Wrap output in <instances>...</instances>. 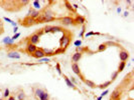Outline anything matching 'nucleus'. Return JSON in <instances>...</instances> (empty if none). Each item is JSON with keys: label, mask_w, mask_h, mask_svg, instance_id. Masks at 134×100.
<instances>
[{"label": "nucleus", "mask_w": 134, "mask_h": 100, "mask_svg": "<svg viewBox=\"0 0 134 100\" xmlns=\"http://www.w3.org/2000/svg\"><path fill=\"white\" fill-rule=\"evenodd\" d=\"M72 41V36H70V35H62V37L61 38L60 40V46L62 48V45H64V48H67L68 47V45L70 44V42Z\"/></svg>", "instance_id": "1"}, {"label": "nucleus", "mask_w": 134, "mask_h": 100, "mask_svg": "<svg viewBox=\"0 0 134 100\" xmlns=\"http://www.w3.org/2000/svg\"><path fill=\"white\" fill-rule=\"evenodd\" d=\"M61 24L62 26H70V25H73L75 24L74 22V18L73 17H70V16H66V17H62V18H60Z\"/></svg>", "instance_id": "2"}, {"label": "nucleus", "mask_w": 134, "mask_h": 100, "mask_svg": "<svg viewBox=\"0 0 134 100\" xmlns=\"http://www.w3.org/2000/svg\"><path fill=\"white\" fill-rule=\"evenodd\" d=\"M33 24H35L34 19H32L31 17H28V16H26V17L24 18L22 20V22H21V25H23L24 27H30V26H32Z\"/></svg>", "instance_id": "3"}, {"label": "nucleus", "mask_w": 134, "mask_h": 100, "mask_svg": "<svg viewBox=\"0 0 134 100\" xmlns=\"http://www.w3.org/2000/svg\"><path fill=\"white\" fill-rule=\"evenodd\" d=\"M31 55H32V57L36 58V59H41V58L44 57V51L43 48H37L34 51V53L31 54Z\"/></svg>", "instance_id": "4"}, {"label": "nucleus", "mask_w": 134, "mask_h": 100, "mask_svg": "<svg viewBox=\"0 0 134 100\" xmlns=\"http://www.w3.org/2000/svg\"><path fill=\"white\" fill-rule=\"evenodd\" d=\"M40 15V12L38 11V10H35V9H33V8H30L29 9V11H28V14H27V16L28 17H31L32 19H36L38 16Z\"/></svg>", "instance_id": "5"}, {"label": "nucleus", "mask_w": 134, "mask_h": 100, "mask_svg": "<svg viewBox=\"0 0 134 100\" xmlns=\"http://www.w3.org/2000/svg\"><path fill=\"white\" fill-rule=\"evenodd\" d=\"M128 58H129V53L127 50H121V51L119 52V59L121 61H127L128 60Z\"/></svg>", "instance_id": "6"}, {"label": "nucleus", "mask_w": 134, "mask_h": 100, "mask_svg": "<svg viewBox=\"0 0 134 100\" xmlns=\"http://www.w3.org/2000/svg\"><path fill=\"white\" fill-rule=\"evenodd\" d=\"M39 38H40V36H38L36 33H33V34L29 37V43H31L33 45H36L39 42Z\"/></svg>", "instance_id": "7"}, {"label": "nucleus", "mask_w": 134, "mask_h": 100, "mask_svg": "<svg viewBox=\"0 0 134 100\" xmlns=\"http://www.w3.org/2000/svg\"><path fill=\"white\" fill-rule=\"evenodd\" d=\"M120 96H121V90H119V88H117L112 92L110 99L111 100H118L120 98Z\"/></svg>", "instance_id": "8"}, {"label": "nucleus", "mask_w": 134, "mask_h": 100, "mask_svg": "<svg viewBox=\"0 0 134 100\" xmlns=\"http://www.w3.org/2000/svg\"><path fill=\"white\" fill-rule=\"evenodd\" d=\"M74 22L75 24H81V25H85V22H86V19L85 17H83L81 15H77L76 18H74Z\"/></svg>", "instance_id": "9"}, {"label": "nucleus", "mask_w": 134, "mask_h": 100, "mask_svg": "<svg viewBox=\"0 0 134 100\" xmlns=\"http://www.w3.org/2000/svg\"><path fill=\"white\" fill-rule=\"evenodd\" d=\"M82 56H83V53H81V52H76V53H75L74 55L72 56V62H73V63H78V62L81 60Z\"/></svg>", "instance_id": "10"}, {"label": "nucleus", "mask_w": 134, "mask_h": 100, "mask_svg": "<svg viewBox=\"0 0 134 100\" xmlns=\"http://www.w3.org/2000/svg\"><path fill=\"white\" fill-rule=\"evenodd\" d=\"M36 49H37L36 45H33L31 43H27V45H26V52L28 54H33Z\"/></svg>", "instance_id": "11"}, {"label": "nucleus", "mask_w": 134, "mask_h": 100, "mask_svg": "<svg viewBox=\"0 0 134 100\" xmlns=\"http://www.w3.org/2000/svg\"><path fill=\"white\" fill-rule=\"evenodd\" d=\"M62 77H64V79H65V81H66V84L68 85L70 88H73V89H77L76 88V86H75V84L70 80V78L67 76V75H65V74H62Z\"/></svg>", "instance_id": "12"}, {"label": "nucleus", "mask_w": 134, "mask_h": 100, "mask_svg": "<svg viewBox=\"0 0 134 100\" xmlns=\"http://www.w3.org/2000/svg\"><path fill=\"white\" fill-rule=\"evenodd\" d=\"M7 57L11 58V59H19V58H20V54L18 52H16V51H11V52H8Z\"/></svg>", "instance_id": "13"}, {"label": "nucleus", "mask_w": 134, "mask_h": 100, "mask_svg": "<svg viewBox=\"0 0 134 100\" xmlns=\"http://www.w3.org/2000/svg\"><path fill=\"white\" fill-rule=\"evenodd\" d=\"M72 69L75 74L77 75H81V69H80V66H79L78 63H72Z\"/></svg>", "instance_id": "14"}, {"label": "nucleus", "mask_w": 134, "mask_h": 100, "mask_svg": "<svg viewBox=\"0 0 134 100\" xmlns=\"http://www.w3.org/2000/svg\"><path fill=\"white\" fill-rule=\"evenodd\" d=\"M83 81H84V83H85L87 86H89L90 88H95V87H97V85L95 84V82L89 80V79H84Z\"/></svg>", "instance_id": "15"}, {"label": "nucleus", "mask_w": 134, "mask_h": 100, "mask_svg": "<svg viewBox=\"0 0 134 100\" xmlns=\"http://www.w3.org/2000/svg\"><path fill=\"white\" fill-rule=\"evenodd\" d=\"M44 51V56H52V55H56L54 53V50H52V49H43Z\"/></svg>", "instance_id": "16"}, {"label": "nucleus", "mask_w": 134, "mask_h": 100, "mask_svg": "<svg viewBox=\"0 0 134 100\" xmlns=\"http://www.w3.org/2000/svg\"><path fill=\"white\" fill-rule=\"evenodd\" d=\"M112 84V81H106L105 83H102V84H100V85H98V87L100 89H106L108 86H110Z\"/></svg>", "instance_id": "17"}, {"label": "nucleus", "mask_w": 134, "mask_h": 100, "mask_svg": "<svg viewBox=\"0 0 134 100\" xmlns=\"http://www.w3.org/2000/svg\"><path fill=\"white\" fill-rule=\"evenodd\" d=\"M125 66H126V62H123V61H121L120 62V64H119V67H118V73H120V72H122L123 70H124V68H125Z\"/></svg>", "instance_id": "18"}, {"label": "nucleus", "mask_w": 134, "mask_h": 100, "mask_svg": "<svg viewBox=\"0 0 134 100\" xmlns=\"http://www.w3.org/2000/svg\"><path fill=\"white\" fill-rule=\"evenodd\" d=\"M64 29L60 26H52V29H51V33H56V32H58V31H62Z\"/></svg>", "instance_id": "19"}, {"label": "nucleus", "mask_w": 134, "mask_h": 100, "mask_svg": "<svg viewBox=\"0 0 134 100\" xmlns=\"http://www.w3.org/2000/svg\"><path fill=\"white\" fill-rule=\"evenodd\" d=\"M43 92H44V90H43V89H40V88H37V89H35V91H34V94H35V96L36 97H40L41 95L43 94Z\"/></svg>", "instance_id": "20"}, {"label": "nucleus", "mask_w": 134, "mask_h": 100, "mask_svg": "<svg viewBox=\"0 0 134 100\" xmlns=\"http://www.w3.org/2000/svg\"><path fill=\"white\" fill-rule=\"evenodd\" d=\"M107 45L105 43H103V44H100L99 45V47H98V52H103V51H105V50L107 49Z\"/></svg>", "instance_id": "21"}, {"label": "nucleus", "mask_w": 134, "mask_h": 100, "mask_svg": "<svg viewBox=\"0 0 134 100\" xmlns=\"http://www.w3.org/2000/svg\"><path fill=\"white\" fill-rule=\"evenodd\" d=\"M39 99H40V100H49V94H48V92H45V91H44L43 94L39 97Z\"/></svg>", "instance_id": "22"}, {"label": "nucleus", "mask_w": 134, "mask_h": 100, "mask_svg": "<svg viewBox=\"0 0 134 100\" xmlns=\"http://www.w3.org/2000/svg\"><path fill=\"white\" fill-rule=\"evenodd\" d=\"M65 4H66V6H67V8H68L69 10H71L72 12H75V13H76V11H75V10L73 9V6L71 5V3H70L69 1H65Z\"/></svg>", "instance_id": "23"}, {"label": "nucleus", "mask_w": 134, "mask_h": 100, "mask_svg": "<svg viewBox=\"0 0 134 100\" xmlns=\"http://www.w3.org/2000/svg\"><path fill=\"white\" fill-rule=\"evenodd\" d=\"M17 96H18V100H24L25 99V94H24L23 91H20V92L17 94Z\"/></svg>", "instance_id": "24"}, {"label": "nucleus", "mask_w": 134, "mask_h": 100, "mask_svg": "<svg viewBox=\"0 0 134 100\" xmlns=\"http://www.w3.org/2000/svg\"><path fill=\"white\" fill-rule=\"evenodd\" d=\"M92 35H101V33L91 31V32H88V33H86V34H85V37H89V36H92Z\"/></svg>", "instance_id": "25"}, {"label": "nucleus", "mask_w": 134, "mask_h": 100, "mask_svg": "<svg viewBox=\"0 0 134 100\" xmlns=\"http://www.w3.org/2000/svg\"><path fill=\"white\" fill-rule=\"evenodd\" d=\"M51 29H52L51 25H47V26L43 29V33H51Z\"/></svg>", "instance_id": "26"}, {"label": "nucleus", "mask_w": 134, "mask_h": 100, "mask_svg": "<svg viewBox=\"0 0 134 100\" xmlns=\"http://www.w3.org/2000/svg\"><path fill=\"white\" fill-rule=\"evenodd\" d=\"M118 74H119V73H118V71H114V72L112 73V75H111V78H112V80H111V81H112V82L114 81L115 79L117 78V76H118Z\"/></svg>", "instance_id": "27"}, {"label": "nucleus", "mask_w": 134, "mask_h": 100, "mask_svg": "<svg viewBox=\"0 0 134 100\" xmlns=\"http://www.w3.org/2000/svg\"><path fill=\"white\" fill-rule=\"evenodd\" d=\"M33 7L35 8V10L39 9V8H40V3L38 1H33Z\"/></svg>", "instance_id": "28"}, {"label": "nucleus", "mask_w": 134, "mask_h": 100, "mask_svg": "<svg viewBox=\"0 0 134 100\" xmlns=\"http://www.w3.org/2000/svg\"><path fill=\"white\" fill-rule=\"evenodd\" d=\"M56 69H57V71L58 74H60V75H62V70H61V65H60V63H57V64H56Z\"/></svg>", "instance_id": "29"}, {"label": "nucleus", "mask_w": 134, "mask_h": 100, "mask_svg": "<svg viewBox=\"0 0 134 100\" xmlns=\"http://www.w3.org/2000/svg\"><path fill=\"white\" fill-rule=\"evenodd\" d=\"M85 30H86V25H83V28H82V30L80 32V34H79V36L83 37L84 36V33H85Z\"/></svg>", "instance_id": "30"}, {"label": "nucleus", "mask_w": 134, "mask_h": 100, "mask_svg": "<svg viewBox=\"0 0 134 100\" xmlns=\"http://www.w3.org/2000/svg\"><path fill=\"white\" fill-rule=\"evenodd\" d=\"M3 97H9V89H8V88H6L5 91H4Z\"/></svg>", "instance_id": "31"}, {"label": "nucleus", "mask_w": 134, "mask_h": 100, "mask_svg": "<svg viewBox=\"0 0 134 100\" xmlns=\"http://www.w3.org/2000/svg\"><path fill=\"white\" fill-rule=\"evenodd\" d=\"M81 44H82V41H81V40L75 41V46H76V47H80V46H81Z\"/></svg>", "instance_id": "32"}, {"label": "nucleus", "mask_w": 134, "mask_h": 100, "mask_svg": "<svg viewBox=\"0 0 134 100\" xmlns=\"http://www.w3.org/2000/svg\"><path fill=\"white\" fill-rule=\"evenodd\" d=\"M10 42V37H6L5 39H3V43H5V44H9Z\"/></svg>", "instance_id": "33"}, {"label": "nucleus", "mask_w": 134, "mask_h": 100, "mask_svg": "<svg viewBox=\"0 0 134 100\" xmlns=\"http://www.w3.org/2000/svg\"><path fill=\"white\" fill-rule=\"evenodd\" d=\"M108 92H109V91H108V90H105V91H104V92H103V93L101 94V96H100V97H101V98H103L104 96H106V95L108 94Z\"/></svg>", "instance_id": "34"}, {"label": "nucleus", "mask_w": 134, "mask_h": 100, "mask_svg": "<svg viewBox=\"0 0 134 100\" xmlns=\"http://www.w3.org/2000/svg\"><path fill=\"white\" fill-rule=\"evenodd\" d=\"M39 61H40V62H43V61H47V62H48L49 59H48V57H47V58H41V59H39Z\"/></svg>", "instance_id": "35"}, {"label": "nucleus", "mask_w": 134, "mask_h": 100, "mask_svg": "<svg viewBox=\"0 0 134 100\" xmlns=\"http://www.w3.org/2000/svg\"><path fill=\"white\" fill-rule=\"evenodd\" d=\"M70 80L72 81V82L74 83V84H75V83H77V81H76V79H75V77H71V79H70Z\"/></svg>", "instance_id": "36"}, {"label": "nucleus", "mask_w": 134, "mask_h": 100, "mask_svg": "<svg viewBox=\"0 0 134 100\" xmlns=\"http://www.w3.org/2000/svg\"><path fill=\"white\" fill-rule=\"evenodd\" d=\"M8 100H15V97L14 96H9L8 97Z\"/></svg>", "instance_id": "37"}, {"label": "nucleus", "mask_w": 134, "mask_h": 100, "mask_svg": "<svg viewBox=\"0 0 134 100\" xmlns=\"http://www.w3.org/2000/svg\"><path fill=\"white\" fill-rule=\"evenodd\" d=\"M72 6H74L75 9H78V8H79V6L77 5V4H74V5H72Z\"/></svg>", "instance_id": "38"}, {"label": "nucleus", "mask_w": 134, "mask_h": 100, "mask_svg": "<svg viewBox=\"0 0 134 100\" xmlns=\"http://www.w3.org/2000/svg\"><path fill=\"white\" fill-rule=\"evenodd\" d=\"M13 32H14L15 34H16V32H17V26H15V27H14V30H13Z\"/></svg>", "instance_id": "39"}, {"label": "nucleus", "mask_w": 134, "mask_h": 100, "mask_svg": "<svg viewBox=\"0 0 134 100\" xmlns=\"http://www.w3.org/2000/svg\"><path fill=\"white\" fill-rule=\"evenodd\" d=\"M117 12H118V13H120V12H121V8H117Z\"/></svg>", "instance_id": "40"}, {"label": "nucleus", "mask_w": 134, "mask_h": 100, "mask_svg": "<svg viewBox=\"0 0 134 100\" xmlns=\"http://www.w3.org/2000/svg\"><path fill=\"white\" fill-rule=\"evenodd\" d=\"M124 16H125V17H126V16H128V12H125V13H124Z\"/></svg>", "instance_id": "41"}, {"label": "nucleus", "mask_w": 134, "mask_h": 100, "mask_svg": "<svg viewBox=\"0 0 134 100\" xmlns=\"http://www.w3.org/2000/svg\"><path fill=\"white\" fill-rule=\"evenodd\" d=\"M97 100H102V98H101V97H98V99H97Z\"/></svg>", "instance_id": "42"}, {"label": "nucleus", "mask_w": 134, "mask_h": 100, "mask_svg": "<svg viewBox=\"0 0 134 100\" xmlns=\"http://www.w3.org/2000/svg\"><path fill=\"white\" fill-rule=\"evenodd\" d=\"M0 100H3V99H2V98H0Z\"/></svg>", "instance_id": "43"}]
</instances>
